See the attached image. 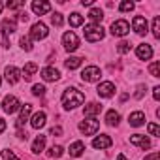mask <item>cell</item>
<instances>
[{
    "label": "cell",
    "mask_w": 160,
    "mask_h": 160,
    "mask_svg": "<svg viewBox=\"0 0 160 160\" xmlns=\"http://www.w3.org/2000/svg\"><path fill=\"white\" fill-rule=\"evenodd\" d=\"M83 102H85L83 92H79L75 87H70V89H66L62 92V106L66 109H75L77 106H81Z\"/></svg>",
    "instance_id": "cell-1"
},
{
    "label": "cell",
    "mask_w": 160,
    "mask_h": 160,
    "mask_svg": "<svg viewBox=\"0 0 160 160\" xmlns=\"http://www.w3.org/2000/svg\"><path fill=\"white\" fill-rule=\"evenodd\" d=\"M104 28L100 27V25H89V27H85V38H87V42H91V43H94V42H100L102 38H104Z\"/></svg>",
    "instance_id": "cell-2"
},
{
    "label": "cell",
    "mask_w": 160,
    "mask_h": 160,
    "mask_svg": "<svg viewBox=\"0 0 160 160\" xmlns=\"http://www.w3.org/2000/svg\"><path fill=\"white\" fill-rule=\"evenodd\" d=\"M98 128H100V122H98L94 117H89V119H85L83 122H79V130H81L85 136H94V134L98 132Z\"/></svg>",
    "instance_id": "cell-3"
},
{
    "label": "cell",
    "mask_w": 160,
    "mask_h": 160,
    "mask_svg": "<svg viewBox=\"0 0 160 160\" xmlns=\"http://www.w3.org/2000/svg\"><path fill=\"white\" fill-rule=\"evenodd\" d=\"M100 75H102V72H100L98 66H89V68H85V70L81 72V79H83V81H87V83L98 81Z\"/></svg>",
    "instance_id": "cell-4"
},
{
    "label": "cell",
    "mask_w": 160,
    "mask_h": 160,
    "mask_svg": "<svg viewBox=\"0 0 160 160\" xmlns=\"http://www.w3.org/2000/svg\"><path fill=\"white\" fill-rule=\"evenodd\" d=\"M128 32H130L128 21H124V19L113 21V25H111V34H113V36H126Z\"/></svg>",
    "instance_id": "cell-5"
},
{
    "label": "cell",
    "mask_w": 160,
    "mask_h": 160,
    "mask_svg": "<svg viewBox=\"0 0 160 160\" xmlns=\"http://www.w3.org/2000/svg\"><path fill=\"white\" fill-rule=\"evenodd\" d=\"M47 34H49L47 27L43 23H40V21L34 23L32 28H30V40H43V38H47Z\"/></svg>",
    "instance_id": "cell-6"
},
{
    "label": "cell",
    "mask_w": 160,
    "mask_h": 160,
    "mask_svg": "<svg viewBox=\"0 0 160 160\" xmlns=\"http://www.w3.org/2000/svg\"><path fill=\"white\" fill-rule=\"evenodd\" d=\"M62 45H64V49L66 51H75L77 47H79V38L73 34V32H66L64 36H62Z\"/></svg>",
    "instance_id": "cell-7"
},
{
    "label": "cell",
    "mask_w": 160,
    "mask_h": 160,
    "mask_svg": "<svg viewBox=\"0 0 160 160\" xmlns=\"http://www.w3.org/2000/svg\"><path fill=\"white\" fill-rule=\"evenodd\" d=\"M2 108H4V111H6V113H10V115H12V113H15V111L21 108V102H19L15 96H10V94H8V96L4 98V102H2Z\"/></svg>",
    "instance_id": "cell-8"
},
{
    "label": "cell",
    "mask_w": 160,
    "mask_h": 160,
    "mask_svg": "<svg viewBox=\"0 0 160 160\" xmlns=\"http://www.w3.org/2000/svg\"><path fill=\"white\" fill-rule=\"evenodd\" d=\"M96 92H98V96H102V98H109V96H113V92H115V85H113L111 81H104V83L98 85Z\"/></svg>",
    "instance_id": "cell-9"
},
{
    "label": "cell",
    "mask_w": 160,
    "mask_h": 160,
    "mask_svg": "<svg viewBox=\"0 0 160 160\" xmlns=\"http://www.w3.org/2000/svg\"><path fill=\"white\" fill-rule=\"evenodd\" d=\"M136 55H138L139 60H149V58L152 57V47H151L149 43H139V45L136 47Z\"/></svg>",
    "instance_id": "cell-10"
},
{
    "label": "cell",
    "mask_w": 160,
    "mask_h": 160,
    "mask_svg": "<svg viewBox=\"0 0 160 160\" xmlns=\"http://www.w3.org/2000/svg\"><path fill=\"white\" fill-rule=\"evenodd\" d=\"M132 27H134V30H136L138 34H145V32H147V28H149V23H147V19H145V17L136 15V17H134V21H132Z\"/></svg>",
    "instance_id": "cell-11"
},
{
    "label": "cell",
    "mask_w": 160,
    "mask_h": 160,
    "mask_svg": "<svg viewBox=\"0 0 160 160\" xmlns=\"http://www.w3.org/2000/svg\"><path fill=\"white\" fill-rule=\"evenodd\" d=\"M130 143L141 147L143 151H145V149H151V141H149V138H147V136H141V134H134V136H130Z\"/></svg>",
    "instance_id": "cell-12"
},
{
    "label": "cell",
    "mask_w": 160,
    "mask_h": 160,
    "mask_svg": "<svg viewBox=\"0 0 160 160\" xmlns=\"http://www.w3.org/2000/svg\"><path fill=\"white\" fill-rule=\"evenodd\" d=\"M6 79H8L10 85H15L19 79H21V70L15 68V66H8L6 68Z\"/></svg>",
    "instance_id": "cell-13"
},
{
    "label": "cell",
    "mask_w": 160,
    "mask_h": 160,
    "mask_svg": "<svg viewBox=\"0 0 160 160\" xmlns=\"http://www.w3.org/2000/svg\"><path fill=\"white\" fill-rule=\"evenodd\" d=\"M30 111H32V106H30V104H25V106L21 108V115H19V119H17V128H19V130H23L25 122H27L28 117H30Z\"/></svg>",
    "instance_id": "cell-14"
},
{
    "label": "cell",
    "mask_w": 160,
    "mask_h": 160,
    "mask_svg": "<svg viewBox=\"0 0 160 160\" xmlns=\"http://www.w3.org/2000/svg\"><path fill=\"white\" fill-rule=\"evenodd\" d=\"M111 138L109 136H106V134H102V136H98V138H94V141H92V147L94 149H108V147H111Z\"/></svg>",
    "instance_id": "cell-15"
},
{
    "label": "cell",
    "mask_w": 160,
    "mask_h": 160,
    "mask_svg": "<svg viewBox=\"0 0 160 160\" xmlns=\"http://www.w3.org/2000/svg\"><path fill=\"white\" fill-rule=\"evenodd\" d=\"M42 77L45 79V81H57V79H60V72L57 68H43L42 70Z\"/></svg>",
    "instance_id": "cell-16"
},
{
    "label": "cell",
    "mask_w": 160,
    "mask_h": 160,
    "mask_svg": "<svg viewBox=\"0 0 160 160\" xmlns=\"http://www.w3.org/2000/svg\"><path fill=\"white\" fill-rule=\"evenodd\" d=\"M49 10H51V4L49 2H42V0H40V2H38V0H34V2H32V12L36 15H43Z\"/></svg>",
    "instance_id": "cell-17"
},
{
    "label": "cell",
    "mask_w": 160,
    "mask_h": 160,
    "mask_svg": "<svg viewBox=\"0 0 160 160\" xmlns=\"http://www.w3.org/2000/svg\"><path fill=\"white\" fill-rule=\"evenodd\" d=\"M45 121H47L45 113H43V111H38V113L32 117L30 126H32V128H36V130H40V128H43V126H45Z\"/></svg>",
    "instance_id": "cell-18"
},
{
    "label": "cell",
    "mask_w": 160,
    "mask_h": 160,
    "mask_svg": "<svg viewBox=\"0 0 160 160\" xmlns=\"http://www.w3.org/2000/svg\"><path fill=\"white\" fill-rule=\"evenodd\" d=\"M83 151H85V143L83 141H73L72 145H70V156H73V158H77V156H81L83 154Z\"/></svg>",
    "instance_id": "cell-19"
},
{
    "label": "cell",
    "mask_w": 160,
    "mask_h": 160,
    "mask_svg": "<svg viewBox=\"0 0 160 160\" xmlns=\"http://www.w3.org/2000/svg\"><path fill=\"white\" fill-rule=\"evenodd\" d=\"M15 30H17V23H15V19H4V21H2V34H4V36L13 34Z\"/></svg>",
    "instance_id": "cell-20"
},
{
    "label": "cell",
    "mask_w": 160,
    "mask_h": 160,
    "mask_svg": "<svg viewBox=\"0 0 160 160\" xmlns=\"http://www.w3.org/2000/svg\"><path fill=\"white\" fill-rule=\"evenodd\" d=\"M128 122H130V126H141L145 122V115L141 111H134V113H130Z\"/></svg>",
    "instance_id": "cell-21"
},
{
    "label": "cell",
    "mask_w": 160,
    "mask_h": 160,
    "mask_svg": "<svg viewBox=\"0 0 160 160\" xmlns=\"http://www.w3.org/2000/svg\"><path fill=\"white\" fill-rule=\"evenodd\" d=\"M36 70H38V64L36 62H28V64H25V68H23V72H21V77H25L27 81L36 73Z\"/></svg>",
    "instance_id": "cell-22"
},
{
    "label": "cell",
    "mask_w": 160,
    "mask_h": 160,
    "mask_svg": "<svg viewBox=\"0 0 160 160\" xmlns=\"http://www.w3.org/2000/svg\"><path fill=\"white\" fill-rule=\"evenodd\" d=\"M89 19H91L94 25H100V21L104 19V12H102L100 8H92V10L89 12Z\"/></svg>",
    "instance_id": "cell-23"
},
{
    "label": "cell",
    "mask_w": 160,
    "mask_h": 160,
    "mask_svg": "<svg viewBox=\"0 0 160 160\" xmlns=\"http://www.w3.org/2000/svg\"><path fill=\"white\" fill-rule=\"evenodd\" d=\"M100 111H102V106L96 104V102H91L89 106H85V115H87V117H94V115H98Z\"/></svg>",
    "instance_id": "cell-24"
},
{
    "label": "cell",
    "mask_w": 160,
    "mask_h": 160,
    "mask_svg": "<svg viewBox=\"0 0 160 160\" xmlns=\"http://www.w3.org/2000/svg\"><path fill=\"white\" fill-rule=\"evenodd\" d=\"M119 121H121V115H119L115 109L108 111V115H106V122H108L109 126H117V124H119Z\"/></svg>",
    "instance_id": "cell-25"
},
{
    "label": "cell",
    "mask_w": 160,
    "mask_h": 160,
    "mask_svg": "<svg viewBox=\"0 0 160 160\" xmlns=\"http://www.w3.org/2000/svg\"><path fill=\"white\" fill-rule=\"evenodd\" d=\"M43 147H45V136H38L36 139H34V143H32V152H42L43 151Z\"/></svg>",
    "instance_id": "cell-26"
},
{
    "label": "cell",
    "mask_w": 160,
    "mask_h": 160,
    "mask_svg": "<svg viewBox=\"0 0 160 160\" xmlns=\"http://www.w3.org/2000/svg\"><path fill=\"white\" fill-rule=\"evenodd\" d=\"M83 64V58H79V57H70V58H66V68L68 70H75V68H79Z\"/></svg>",
    "instance_id": "cell-27"
},
{
    "label": "cell",
    "mask_w": 160,
    "mask_h": 160,
    "mask_svg": "<svg viewBox=\"0 0 160 160\" xmlns=\"http://www.w3.org/2000/svg\"><path fill=\"white\" fill-rule=\"evenodd\" d=\"M62 152H64V149H62L60 145H53V147L49 149V152H47V154H49L51 158H60V156H62Z\"/></svg>",
    "instance_id": "cell-28"
},
{
    "label": "cell",
    "mask_w": 160,
    "mask_h": 160,
    "mask_svg": "<svg viewBox=\"0 0 160 160\" xmlns=\"http://www.w3.org/2000/svg\"><path fill=\"white\" fill-rule=\"evenodd\" d=\"M70 25H72V27H79V25H83V15H79V13H72V15H70Z\"/></svg>",
    "instance_id": "cell-29"
},
{
    "label": "cell",
    "mask_w": 160,
    "mask_h": 160,
    "mask_svg": "<svg viewBox=\"0 0 160 160\" xmlns=\"http://www.w3.org/2000/svg\"><path fill=\"white\" fill-rule=\"evenodd\" d=\"M19 43H21V47L25 51H32V40H30V36H23Z\"/></svg>",
    "instance_id": "cell-30"
},
{
    "label": "cell",
    "mask_w": 160,
    "mask_h": 160,
    "mask_svg": "<svg viewBox=\"0 0 160 160\" xmlns=\"http://www.w3.org/2000/svg\"><path fill=\"white\" fill-rule=\"evenodd\" d=\"M152 36L160 38V17H154V21H152Z\"/></svg>",
    "instance_id": "cell-31"
},
{
    "label": "cell",
    "mask_w": 160,
    "mask_h": 160,
    "mask_svg": "<svg viewBox=\"0 0 160 160\" xmlns=\"http://www.w3.org/2000/svg\"><path fill=\"white\" fill-rule=\"evenodd\" d=\"M149 72H151L152 77H160V62H152L149 66Z\"/></svg>",
    "instance_id": "cell-32"
},
{
    "label": "cell",
    "mask_w": 160,
    "mask_h": 160,
    "mask_svg": "<svg viewBox=\"0 0 160 160\" xmlns=\"http://www.w3.org/2000/svg\"><path fill=\"white\" fill-rule=\"evenodd\" d=\"M119 10H121V12H132V10H134V2H130V0H124V2H121Z\"/></svg>",
    "instance_id": "cell-33"
},
{
    "label": "cell",
    "mask_w": 160,
    "mask_h": 160,
    "mask_svg": "<svg viewBox=\"0 0 160 160\" xmlns=\"http://www.w3.org/2000/svg\"><path fill=\"white\" fill-rule=\"evenodd\" d=\"M117 51H119L121 55H124V53H128V51H130V43H128V42H121V43L117 45Z\"/></svg>",
    "instance_id": "cell-34"
},
{
    "label": "cell",
    "mask_w": 160,
    "mask_h": 160,
    "mask_svg": "<svg viewBox=\"0 0 160 160\" xmlns=\"http://www.w3.org/2000/svg\"><path fill=\"white\" fill-rule=\"evenodd\" d=\"M32 94L34 96H43L45 94V87L43 85H34L32 87Z\"/></svg>",
    "instance_id": "cell-35"
},
{
    "label": "cell",
    "mask_w": 160,
    "mask_h": 160,
    "mask_svg": "<svg viewBox=\"0 0 160 160\" xmlns=\"http://www.w3.org/2000/svg\"><path fill=\"white\" fill-rule=\"evenodd\" d=\"M147 130H149L151 136H160V128H158V124H154V122H151V124L147 126Z\"/></svg>",
    "instance_id": "cell-36"
},
{
    "label": "cell",
    "mask_w": 160,
    "mask_h": 160,
    "mask_svg": "<svg viewBox=\"0 0 160 160\" xmlns=\"http://www.w3.org/2000/svg\"><path fill=\"white\" fill-rule=\"evenodd\" d=\"M2 158H4V160H19V158L13 154V151H10V149L2 151Z\"/></svg>",
    "instance_id": "cell-37"
},
{
    "label": "cell",
    "mask_w": 160,
    "mask_h": 160,
    "mask_svg": "<svg viewBox=\"0 0 160 160\" xmlns=\"http://www.w3.org/2000/svg\"><path fill=\"white\" fill-rule=\"evenodd\" d=\"M10 10H19V8H23L25 6V2H21V0H15V2H8L6 4Z\"/></svg>",
    "instance_id": "cell-38"
},
{
    "label": "cell",
    "mask_w": 160,
    "mask_h": 160,
    "mask_svg": "<svg viewBox=\"0 0 160 160\" xmlns=\"http://www.w3.org/2000/svg\"><path fill=\"white\" fill-rule=\"evenodd\" d=\"M51 23H53L55 27H60V25H62V15H60V13L51 15Z\"/></svg>",
    "instance_id": "cell-39"
},
{
    "label": "cell",
    "mask_w": 160,
    "mask_h": 160,
    "mask_svg": "<svg viewBox=\"0 0 160 160\" xmlns=\"http://www.w3.org/2000/svg\"><path fill=\"white\" fill-rule=\"evenodd\" d=\"M145 91H147V87H145V85H138V89H136V94H134V96H136V98L139 100V98H143Z\"/></svg>",
    "instance_id": "cell-40"
},
{
    "label": "cell",
    "mask_w": 160,
    "mask_h": 160,
    "mask_svg": "<svg viewBox=\"0 0 160 160\" xmlns=\"http://www.w3.org/2000/svg\"><path fill=\"white\" fill-rule=\"evenodd\" d=\"M143 160H160V154H158V152H151V154H147Z\"/></svg>",
    "instance_id": "cell-41"
},
{
    "label": "cell",
    "mask_w": 160,
    "mask_h": 160,
    "mask_svg": "<svg viewBox=\"0 0 160 160\" xmlns=\"http://www.w3.org/2000/svg\"><path fill=\"white\" fill-rule=\"evenodd\" d=\"M62 134V128L60 126H53L51 128V136H60Z\"/></svg>",
    "instance_id": "cell-42"
},
{
    "label": "cell",
    "mask_w": 160,
    "mask_h": 160,
    "mask_svg": "<svg viewBox=\"0 0 160 160\" xmlns=\"http://www.w3.org/2000/svg\"><path fill=\"white\" fill-rule=\"evenodd\" d=\"M152 96H154V100H160V87L152 89Z\"/></svg>",
    "instance_id": "cell-43"
},
{
    "label": "cell",
    "mask_w": 160,
    "mask_h": 160,
    "mask_svg": "<svg viewBox=\"0 0 160 160\" xmlns=\"http://www.w3.org/2000/svg\"><path fill=\"white\" fill-rule=\"evenodd\" d=\"M19 21H23V23H27V21H28V15H27V12H21V13H19Z\"/></svg>",
    "instance_id": "cell-44"
},
{
    "label": "cell",
    "mask_w": 160,
    "mask_h": 160,
    "mask_svg": "<svg viewBox=\"0 0 160 160\" xmlns=\"http://www.w3.org/2000/svg\"><path fill=\"white\" fill-rule=\"evenodd\" d=\"M2 47H10V42H8V36H2Z\"/></svg>",
    "instance_id": "cell-45"
},
{
    "label": "cell",
    "mask_w": 160,
    "mask_h": 160,
    "mask_svg": "<svg viewBox=\"0 0 160 160\" xmlns=\"http://www.w3.org/2000/svg\"><path fill=\"white\" fill-rule=\"evenodd\" d=\"M4 130H6V121H4V119H0V134H2Z\"/></svg>",
    "instance_id": "cell-46"
},
{
    "label": "cell",
    "mask_w": 160,
    "mask_h": 160,
    "mask_svg": "<svg viewBox=\"0 0 160 160\" xmlns=\"http://www.w3.org/2000/svg\"><path fill=\"white\" fill-rule=\"evenodd\" d=\"M83 6H92V0H81Z\"/></svg>",
    "instance_id": "cell-47"
},
{
    "label": "cell",
    "mask_w": 160,
    "mask_h": 160,
    "mask_svg": "<svg viewBox=\"0 0 160 160\" xmlns=\"http://www.w3.org/2000/svg\"><path fill=\"white\" fill-rule=\"evenodd\" d=\"M117 160H128V158H126L124 154H119V156H117Z\"/></svg>",
    "instance_id": "cell-48"
},
{
    "label": "cell",
    "mask_w": 160,
    "mask_h": 160,
    "mask_svg": "<svg viewBox=\"0 0 160 160\" xmlns=\"http://www.w3.org/2000/svg\"><path fill=\"white\" fill-rule=\"evenodd\" d=\"M2 8H4V4H2V2H0V12H2Z\"/></svg>",
    "instance_id": "cell-49"
},
{
    "label": "cell",
    "mask_w": 160,
    "mask_h": 160,
    "mask_svg": "<svg viewBox=\"0 0 160 160\" xmlns=\"http://www.w3.org/2000/svg\"><path fill=\"white\" fill-rule=\"evenodd\" d=\"M0 83H2V79H0Z\"/></svg>",
    "instance_id": "cell-50"
}]
</instances>
